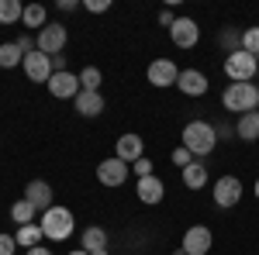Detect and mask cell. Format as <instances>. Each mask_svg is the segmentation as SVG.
Returning a JSON list of instances; mask_svg holds the SVG:
<instances>
[{"label": "cell", "mask_w": 259, "mask_h": 255, "mask_svg": "<svg viewBox=\"0 0 259 255\" xmlns=\"http://www.w3.org/2000/svg\"><path fill=\"white\" fill-rule=\"evenodd\" d=\"M180 138H183L180 145L190 148V156H194V159H207L214 148H218V131H214V124H211V121H200V118L197 121H187Z\"/></svg>", "instance_id": "1"}, {"label": "cell", "mask_w": 259, "mask_h": 255, "mask_svg": "<svg viewBox=\"0 0 259 255\" xmlns=\"http://www.w3.org/2000/svg\"><path fill=\"white\" fill-rule=\"evenodd\" d=\"M41 235H45V241H66V238L76 231V217H73V211L69 207H49L45 214H41Z\"/></svg>", "instance_id": "2"}, {"label": "cell", "mask_w": 259, "mask_h": 255, "mask_svg": "<svg viewBox=\"0 0 259 255\" xmlns=\"http://www.w3.org/2000/svg\"><path fill=\"white\" fill-rule=\"evenodd\" d=\"M221 107L225 111H235V114H249L259 107V86L256 83H228L225 93H221Z\"/></svg>", "instance_id": "3"}, {"label": "cell", "mask_w": 259, "mask_h": 255, "mask_svg": "<svg viewBox=\"0 0 259 255\" xmlns=\"http://www.w3.org/2000/svg\"><path fill=\"white\" fill-rule=\"evenodd\" d=\"M259 73V59L256 56H249V52H232V56H225V76L232 79V83H252V76Z\"/></svg>", "instance_id": "4"}, {"label": "cell", "mask_w": 259, "mask_h": 255, "mask_svg": "<svg viewBox=\"0 0 259 255\" xmlns=\"http://www.w3.org/2000/svg\"><path fill=\"white\" fill-rule=\"evenodd\" d=\"M35 41H38V52H45L49 59L52 56H62L66 52V45H69V31H66V24H45L38 35H35Z\"/></svg>", "instance_id": "5"}, {"label": "cell", "mask_w": 259, "mask_h": 255, "mask_svg": "<svg viewBox=\"0 0 259 255\" xmlns=\"http://www.w3.org/2000/svg\"><path fill=\"white\" fill-rule=\"evenodd\" d=\"M242 193H245V186H242L239 176H221V179H214V186H211V196H214V203H218L221 211H232L242 200Z\"/></svg>", "instance_id": "6"}, {"label": "cell", "mask_w": 259, "mask_h": 255, "mask_svg": "<svg viewBox=\"0 0 259 255\" xmlns=\"http://www.w3.org/2000/svg\"><path fill=\"white\" fill-rule=\"evenodd\" d=\"M128 173H132V166L121 162L118 156L97 162V183L100 186H111V190H114V186H124V183H128Z\"/></svg>", "instance_id": "7"}, {"label": "cell", "mask_w": 259, "mask_h": 255, "mask_svg": "<svg viewBox=\"0 0 259 255\" xmlns=\"http://www.w3.org/2000/svg\"><path fill=\"white\" fill-rule=\"evenodd\" d=\"M211 245H214V235H211L207 224H194V228H187V231H183V241H180V248H183L187 255H207V252H211Z\"/></svg>", "instance_id": "8"}, {"label": "cell", "mask_w": 259, "mask_h": 255, "mask_svg": "<svg viewBox=\"0 0 259 255\" xmlns=\"http://www.w3.org/2000/svg\"><path fill=\"white\" fill-rule=\"evenodd\" d=\"M145 79L156 86V90H166V86H177L180 79V69L173 59H152L149 62V69H145Z\"/></svg>", "instance_id": "9"}, {"label": "cell", "mask_w": 259, "mask_h": 255, "mask_svg": "<svg viewBox=\"0 0 259 255\" xmlns=\"http://www.w3.org/2000/svg\"><path fill=\"white\" fill-rule=\"evenodd\" d=\"M45 86H49V93H52L56 100H76L80 90H83L80 73H69V69H66V73H52V79H49Z\"/></svg>", "instance_id": "10"}, {"label": "cell", "mask_w": 259, "mask_h": 255, "mask_svg": "<svg viewBox=\"0 0 259 255\" xmlns=\"http://www.w3.org/2000/svg\"><path fill=\"white\" fill-rule=\"evenodd\" d=\"M21 69H24L28 83H49L52 79V59L45 52H28L24 62H21Z\"/></svg>", "instance_id": "11"}, {"label": "cell", "mask_w": 259, "mask_h": 255, "mask_svg": "<svg viewBox=\"0 0 259 255\" xmlns=\"http://www.w3.org/2000/svg\"><path fill=\"white\" fill-rule=\"evenodd\" d=\"M169 38H173V45L177 48H194L200 41V28L194 18H177L173 21V28H169Z\"/></svg>", "instance_id": "12"}, {"label": "cell", "mask_w": 259, "mask_h": 255, "mask_svg": "<svg viewBox=\"0 0 259 255\" xmlns=\"http://www.w3.org/2000/svg\"><path fill=\"white\" fill-rule=\"evenodd\" d=\"M114 156L121 159V162H139L142 156H145V138L135 135V131H128V135H121L118 138V145H114Z\"/></svg>", "instance_id": "13"}, {"label": "cell", "mask_w": 259, "mask_h": 255, "mask_svg": "<svg viewBox=\"0 0 259 255\" xmlns=\"http://www.w3.org/2000/svg\"><path fill=\"white\" fill-rule=\"evenodd\" d=\"M135 196H139L142 203L156 207V203H162V196H166V183H162L156 173H152V176H142L139 183H135Z\"/></svg>", "instance_id": "14"}, {"label": "cell", "mask_w": 259, "mask_h": 255, "mask_svg": "<svg viewBox=\"0 0 259 255\" xmlns=\"http://www.w3.org/2000/svg\"><path fill=\"white\" fill-rule=\"evenodd\" d=\"M177 90L183 97H204V93H207V76H204L200 69H180Z\"/></svg>", "instance_id": "15"}, {"label": "cell", "mask_w": 259, "mask_h": 255, "mask_svg": "<svg viewBox=\"0 0 259 255\" xmlns=\"http://www.w3.org/2000/svg\"><path fill=\"white\" fill-rule=\"evenodd\" d=\"M73 107H76L80 118H100L107 104H104V93L100 90H80V97L73 100Z\"/></svg>", "instance_id": "16"}, {"label": "cell", "mask_w": 259, "mask_h": 255, "mask_svg": "<svg viewBox=\"0 0 259 255\" xmlns=\"http://www.w3.org/2000/svg\"><path fill=\"white\" fill-rule=\"evenodd\" d=\"M52 196H56V193H52V186H49L45 179H31V183L24 186V200H31L41 214H45L49 207H56V203H52Z\"/></svg>", "instance_id": "17"}, {"label": "cell", "mask_w": 259, "mask_h": 255, "mask_svg": "<svg viewBox=\"0 0 259 255\" xmlns=\"http://www.w3.org/2000/svg\"><path fill=\"white\" fill-rule=\"evenodd\" d=\"M183 186H187V190H204V186H207V166H204V159H194V162L183 169Z\"/></svg>", "instance_id": "18"}, {"label": "cell", "mask_w": 259, "mask_h": 255, "mask_svg": "<svg viewBox=\"0 0 259 255\" xmlns=\"http://www.w3.org/2000/svg\"><path fill=\"white\" fill-rule=\"evenodd\" d=\"M235 135L239 141H259V111H249L235 121Z\"/></svg>", "instance_id": "19"}, {"label": "cell", "mask_w": 259, "mask_h": 255, "mask_svg": "<svg viewBox=\"0 0 259 255\" xmlns=\"http://www.w3.org/2000/svg\"><path fill=\"white\" fill-rule=\"evenodd\" d=\"M21 24H24L28 31H35V35H38L41 28L49 24V11H45L41 4H24V18H21Z\"/></svg>", "instance_id": "20"}, {"label": "cell", "mask_w": 259, "mask_h": 255, "mask_svg": "<svg viewBox=\"0 0 259 255\" xmlns=\"http://www.w3.org/2000/svg\"><path fill=\"white\" fill-rule=\"evenodd\" d=\"M35 217H38V207H35L31 200H24V196H21V200H14V203H11V221H14L18 228L35 224Z\"/></svg>", "instance_id": "21"}, {"label": "cell", "mask_w": 259, "mask_h": 255, "mask_svg": "<svg viewBox=\"0 0 259 255\" xmlns=\"http://www.w3.org/2000/svg\"><path fill=\"white\" fill-rule=\"evenodd\" d=\"M14 241H18V248H35V245H41L45 241V235H41V224L35 221V224H24V228H18L14 231Z\"/></svg>", "instance_id": "22"}, {"label": "cell", "mask_w": 259, "mask_h": 255, "mask_svg": "<svg viewBox=\"0 0 259 255\" xmlns=\"http://www.w3.org/2000/svg\"><path fill=\"white\" fill-rule=\"evenodd\" d=\"M80 248H87V252L107 248V231H104V228H97V224L83 228V235H80Z\"/></svg>", "instance_id": "23"}, {"label": "cell", "mask_w": 259, "mask_h": 255, "mask_svg": "<svg viewBox=\"0 0 259 255\" xmlns=\"http://www.w3.org/2000/svg\"><path fill=\"white\" fill-rule=\"evenodd\" d=\"M21 62H24V52H21L14 41H4L0 45V69H14Z\"/></svg>", "instance_id": "24"}, {"label": "cell", "mask_w": 259, "mask_h": 255, "mask_svg": "<svg viewBox=\"0 0 259 255\" xmlns=\"http://www.w3.org/2000/svg\"><path fill=\"white\" fill-rule=\"evenodd\" d=\"M21 18H24L21 0H0V24H18Z\"/></svg>", "instance_id": "25"}, {"label": "cell", "mask_w": 259, "mask_h": 255, "mask_svg": "<svg viewBox=\"0 0 259 255\" xmlns=\"http://www.w3.org/2000/svg\"><path fill=\"white\" fill-rule=\"evenodd\" d=\"M100 83H104V73H100L97 66L80 69V86H83V90H100Z\"/></svg>", "instance_id": "26"}, {"label": "cell", "mask_w": 259, "mask_h": 255, "mask_svg": "<svg viewBox=\"0 0 259 255\" xmlns=\"http://www.w3.org/2000/svg\"><path fill=\"white\" fill-rule=\"evenodd\" d=\"M218 41H221V48H225V56H232V52H239V48H242V31L225 28V31L218 35Z\"/></svg>", "instance_id": "27"}, {"label": "cell", "mask_w": 259, "mask_h": 255, "mask_svg": "<svg viewBox=\"0 0 259 255\" xmlns=\"http://www.w3.org/2000/svg\"><path fill=\"white\" fill-rule=\"evenodd\" d=\"M242 52H249V56L259 59V28H245L242 31Z\"/></svg>", "instance_id": "28"}, {"label": "cell", "mask_w": 259, "mask_h": 255, "mask_svg": "<svg viewBox=\"0 0 259 255\" xmlns=\"http://www.w3.org/2000/svg\"><path fill=\"white\" fill-rule=\"evenodd\" d=\"M169 159H173V166H180V169H187V166L194 162V156H190V148H183V145H177Z\"/></svg>", "instance_id": "29"}, {"label": "cell", "mask_w": 259, "mask_h": 255, "mask_svg": "<svg viewBox=\"0 0 259 255\" xmlns=\"http://www.w3.org/2000/svg\"><path fill=\"white\" fill-rule=\"evenodd\" d=\"M83 11H90V14H107V11H111V0H83Z\"/></svg>", "instance_id": "30"}, {"label": "cell", "mask_w": 259, "mask_h": 255, "mask_svg": "<svg viewBox=\"0 0 259 255\" xmlns=\"http://www.w3.org/2000/svg\"><path fill=\"white\" fill-rule=\"evenodd\" d=\"M132 173H135V176H152V159H145V156H142L139 159V162H132Z\"/></svg>", "instance_id": "31"}, {"label": "cell", "mask_w": 259, "mask_h": 255, "mask_svg": "<svg viewBox=\"0 0 259 255\" xmlns=\"http://www.w3.org/2000/svg\"><path fill=\"white\" fill-rule=\"evenodd\" d=\"M14 45H18L24 56H28V52H38V41H35V35H18V41H14Z\"/></svg>", "instance_id": "32"}, {"label": "cell", "mask_w": 259, "mask_h": 255, "mask_svg": "<svg viewBox=\"0 0 259 255\" xmlns=\"http://www.w3.org/2000/svg\"><path fill=\"white\" fill-rule=\"evenodd\" d=\"M14 248H18L14 235H0V255H14Z\"/></svg>", "instance_id": "33"}, {"label": "cell", "mask_w": 259, "mask_h": 255, "mask_svg": "<svg viewBox=\"0 0 259 255\" xmlns=\"http://www.w3.org/2000/svg\"><path fill=\"white\" fill-rule=\"evenodd\" d=\"M173 21H177V18H173V11H159V24H162V28H173Z\"/></svg>", "instance_id": "34"}, {"label": "cell", "mask_w": 259, "mask_h": 255, "mask_svg": "<svg viewBox=\"0 0 259 255\" xmlns=\"http://www.w3.org/2000/svg\"><path fill=\"white\" fill-rule=\"evenodd\" d=\"M52 73H66V56H52Z\"/></svg>", "instance_id": "35"}, {"label": "cell", "mask_w": 259, "mask_h": 255, "mask_svg": "<svg viewBox=\"0 0 259 255\" xmlns=\"http://www.w3.org/2000/svg\"><path fill=\"white\" fill-rule=\"evenodd\" d=\"M24 255H56L52 248H45V245H35V248H28Z\"/></svg>", "instance_id": "36"}, {"label": "cell", "mask_w": 259, "mask_h": 255, "mask_svg": "<svg viewBox=\"0 0 259 255\" xmlns=\"http://www.w3.org/2000/svg\"><path fill=\"white\" fill-rule=\"evenodd\" d=\"M214 131H218V141L221 138H232V128L228 124H214Z\"/></svg>", "instance_id": "37"}, {"label": "cell", "mask_w": 259, "mask_h": 255, "mask_svg": "<svg viewBox=\"0 0 259 255\" xmlns=\"http://www.w3.org/2000/svg\"><path fill=\"white\" fill-rule=\"evenodd\" d=\"M76 7H80L76 0H59V11H76Z\"/></svg>", "instance_id": "38"}, {"label": "cell", "mask_w": 259, "mask_h": 255, "mask_svg": "<svg viewBox=\"0 0 259 255\" xmlns=\"http://www.w3.org/2000/svg\"><path fill=\"white\" fill-rule=\"evenodd\" d=\"M66 255H90L87 248H73V252H66Z\"/></svg>", "instance_id": "39"}, {"label": "cell", "mask_w": 259, "mask_h": 255, "mask_svg": "<svg viewBox=\"0 0 259 255\" xmlns=\"http://www.w3.org/2000/svg\"><path fill=\"white\" fill-rule=\"evenodd\" d=\"M90 255H111V252H107V248H97V252H90Z\"/></svg>", "instance_id": "40"}, {"label": "cell", "mask_w": 259, "mask_h": 255, "mask_svg": "<svg viewBox=\"0 0 259 255\" xmlns=\"http://www.w3.org/2000/svg\"><path fill=\"white\" fill-rule=\"evenodd\" d=\"M256 200H259V179H256Z\"/></svg>", "instance_id": "41"}]
</instances>
